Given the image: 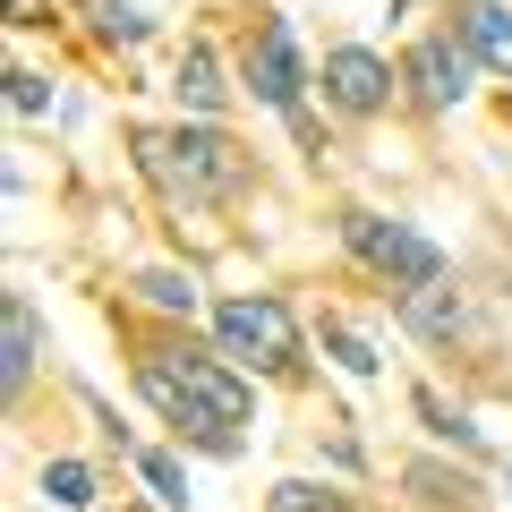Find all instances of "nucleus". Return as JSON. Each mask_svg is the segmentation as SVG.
Masks as SVG:
<instances>
[{
	"label": "nucleus",
	"instance_id": "obj_1",
	"mask_svg": "<svg viewBox=\"0 0 512 512\" xmlns=\"http://www.w3.org/2000/svg\"><path fill=\"white\" fill-rule=\"evenodd\" d=\"M137 393H146L188 444H205V453H239V427H248V410H256L248 384H239V367L205 359V350H188V342L137 350Z\"/></svg>",
	"mask_w": 512,
	"mask_h": 512
},
{
	"label": "nucleus",
	"instance_id": "obj_2",
	"mask_svg": "<svg viewBox=\"0 0 512 512\" xmlns=\"http://www.w3.org/2000/svg\"><path fill=\"white\" fill-rule=\"evenodd\" d=\"M137 171L154 180V197L180 205V214H205V205H231L239 188L256 180L248 146L222 137L214 120H180V128H137Z\"/></svg>",
	"mask_w": 512,
	"mask_h": 512
},
{
	"label": "nucleus",
	"instance_id": "obj_3",
	"mask_svg": "<svg viewBox=\"0 0 512 512\" xmlns=\"http://www.w3.org/2000/svg\"><path fill=\"white\" fill-rule=\"evenodd\" d=\"M214 342H222V359H231V367H256V376H299V359H308L291 308H282L274 291L222 299V308H214Z\"/></svg>",
	"mask_w": 512,
	"mask_h": 512
},
{
	"label": "nucleus",
	"instance_id": "obj_4",
	"mask_svg": "<svg viewBox=\"0 0 512 512\" xmlns=\"http://www.w3.org/2000/svg\"><path fill=\"white\" fill-rule=\"evenodd\" d=\"M342 248L359 256V265H376L393 291L444 282V248H436V239L410 231V222H393V214H367V205H350V214H342Z\"/></svg>",
	"mask_w": 512,
	"mask_h": 512
},
{
	"label": "nucleus",
	"instance_id": "obj_5",
	"mask_svg": "<svg viewBox=\"0 0 512 512\" xmlns=\"http://www.w3.org/2000/svg\"><path fill=\"white\" fill-rule=\"evenodd\" d=\"M239 86H248L265 111L299 120V94H308L316 77H308V60H299L291 18H265V26H248V43H239Z\"/></svg>",
	"mask_w": 512,
	"mask_h": 512
},
{
	"label": "nucleus",
	"instance_id": "obj_6",
	"mask_svg": "<svg viewBox=\"0 0 512 512\" xmlns=\"http://www.w3.org/2000/svg\"><path fill=\"white\" fill-rule=\"evenodd\" d=\"M325 103L342 111V120H376V111L393 103V60L367 52V43H333L325 52Z\"/></svg>",
	"mask_w": 512,
	"mask_h": 512
},
{
	"label": "nucleus",
	"instance_id": "obj_7",
	"mask_svg": "<svg viewBox=\"0 0 512 512\" xmlns=\"http://www.w3.org/2000/svg\"><path fill=\"white\" fill-rule=\"evenodd\" d=\"M470 69H478V60H470V43H461L453 26H436V35H419V43H410V60H402V86L419 94L427 111H453L461 94H470Z\"/></svg>",
	"mask_w": 512,
	"mask_h": 512
},
{
	"label": "nucleus",
	"instance_id": "obj_8",
	"mask_svg": "<svg viewBox=\"0 0 512 512\" xmlns=\"http://www.w3.org/2000/svg\"><path fill=\"white\" fill-rule=\"evenodd\" d=\"M453 35L470 43L478 69L512 77V0H461V9H453Z\"/></svg>",
	"mask_w": 512,
	"mask_h": 512
},
{
	"label": "nucleus",
	"instance_id": "obj_9",
	"mask_svg": "<svg viewBox=\"0 0 512 512\" xmlns=\"http://www.w3.org/2000/svg\"><path fill=\"white\" fill-rule=\"evenodd\" d=\"M393 316H402L419 342H461V325H470V299H461L453 282H419V291L393 299Z\"/></svg>",
	"mask_w": 512,
	"mask_h": 512
},
{
	"label": "nucleus",
	"instance_id": "obj_10",
	"mask_svg": "<svg viewBox=\"0 0 512 512\" xmlns=\"http://www.w3.org/2000/svg\"><path fill=\"white\" fill-rule=\"evenodd\" d=\"M35 359H43V325H35V308L9 291V299H0V393H26Z\"/></svg>",
	"mask_w": 512,
	"mask_h": 512
},
{
	"label": "nucleus",
	"instance_id": "obj_11",
	"mask_svg": "<svg viewBox=\"0 0 512 512\" xmlns=\"http://www.w3.org/2000/svg\"><path fill=\"white\" fill-rule=\"evenodd\" d=\"M171 94H180V103L197 111V120H205V111H222V60L205 52V43H188V52H180V69H171Z\"/></svg>",
	"mask_w": 512,
	"mask_h": 512
},
{
	"label": "nucleus",
	"instance_id": "obj_12",
	"mask_svg": "<svg viewBox=\"0 0 512 512\" xmlns=\"http://www.w3.org/2000/svg\"><path fill=\"white\" fill-rule=\"evenodd\" d=\"M402 487L410 495H419V504H436V512H461V504H470V478H461V470H444V461H410V470H402Z\"/></svg>",
	"mask_w": 512,
	"mask_h": 512
},
{
	"label": "nucleus",
	"instance_id": "obj_13",
	"mask_svg": "<svg viewBox=\"0 0 512 512\" xmlns=\"http://www.w3.org/2000/svg\"><path fill=\"white\" fill-rule=\"evenodd\" d=\"M410 402H419V419H427V427H436V436H444V444H461V453H487V436H478V427H470V419H461V410H453V402H444L436 384H419V393H410Z\"/></svg>",
	"mask_w": 512,
	"mask_h": 512
},
{
	"label": "nucleus",
	"instance_id": "obj_14",
	"mask_svg": "<svg viewBox=\"0 0 512 512\" xmlns=\"http://www.w3.org/2000/svg\"><path fill=\"white\" fill-rule=\"evenodd\" d=\"M43 495H52L60 512H86L94 504V470H86V461H69V453L43 461Z\"/></svg>",
	"mask_w": 512,
	"mask_h": 512
},
{
	"label": "nucleus",
	"instance_id": "obj_15",
	"mask_svg": "<svg viewBox=\"0 0 512 512\" xmlns=\"http://www.w3.org/2000/svg\"><path fill=\"white\" fill-rule=\"evenodd\" d=\"M137 299H146V308H163V316H197V282H188V274H163V265H154V274H137Z\"/></svg>",
	"mask_w": 512,
	"mask_h": 512
},
{
	"label": "nucleus",
	"instance_id": "obj_16",
	"mask_svg": "<svg viewBox=\"0 0 512 512\" xmlns=\"http://www.w3.org/2000/svg\"><path fill=\"white\" fill-rule=\"evenodd\" d=\"M265 512H359V504L333 495V487H308V478H282V487L265 495Z\"/></svg>",
	"mask_w": 512,
	"mask_h": 512
},
{
	"label": "nucleus",
	"instance_id": "obj_17",
	"mask_svg": "<svg viewBox=\"0 0 512 512\" xmlns=\"http://www.w3.org/2000/svg\"><path fill=\"white\" fill-rule=\"evenodd\" d=\"M325 350H333V367H342V376H376V350H367L342 316H325Z\"/></svg>",
	"mask_w": 512,
	"mask_h": 512
},
{
	"label": "nucleus",
	"instance_id": "obj_18",
	"mask_svg": "<svg viewBox=\"0 0 512 512\" xmlns=\"http://www.w3.org/2000/svg\"><path fill=\"white\" fill-rule=\"evenodd\" d=\"M137 478H146V487L163 495V504H188V470H180V461H171V453H154V444H146V453H137Z\"/></svg>",
	"mask_w": 512,
	"mask_h": 512
},
{
	"label": "nucleus",
	"instance_id": "obj_19",
	"mask_svg": "<svg viewBox=\"0 0 512 512\" xmlns=\"http://www.w3.org/2000/svg\"><path fill=\"white\" fill-rule=\"evenodd\" d=\"M146 9H128V0H103V26H94V35H103V43H146Z\"/></svg>",
	"mask_w": 512,
	"mask_h": 512
},
{
	"label": "nucleus",
	"instance_id": "obj_20",
	"mask_svg": "<svg viewBox=\"0 0 512 512\" xmlns=\"http://www.w3.org/2000/svg\"><path fill=\"white\" fill-rule=\"evenodd\" d=\"M9 103H18L26 120H35V111H52V86H43L35 69H18V77H9Z\"/></svg>",
	"mask_w": 512,
	"mask_h": 512
}]
</instances>
